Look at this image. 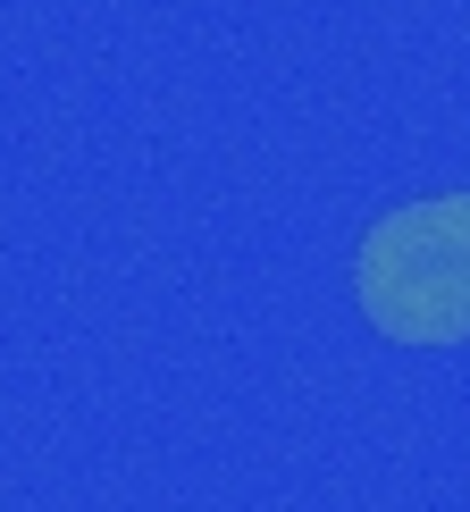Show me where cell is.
Here are the masks:
<instances>
[{
  "label": "cell",
  "instance_id": "obj_1",
  "mask_svg": "<svg viewBox=\"0 0 470 512\" xmlns=\"http://www.w3.org/2000/svg\"><path fill=\"white\" fill-rule=\"evenodd\" d=\"M353 303L387 345H470V185L370 219Z\"/></svg>",
  "mask_w": 470,
  "mask_h": 512
}]
</instances>
